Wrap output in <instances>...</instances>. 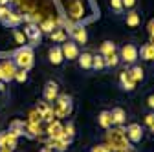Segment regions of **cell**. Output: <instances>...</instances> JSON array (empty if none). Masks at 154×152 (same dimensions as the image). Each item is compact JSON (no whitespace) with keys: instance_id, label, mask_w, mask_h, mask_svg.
<instances>
[{"instance_id":"cell-1","label":"cell","mask_w":154,"mask_h":152,"mask_svg":"<svg viewBox=\"0 0 154 152\" xmlns=\"http://www.w3.org/2000/svg\"><path fill=\"white\" fill-rule=\"evenodd\" d=\"M106 145L114 150V152H119V150H130L132 143L128 141L127 134H125V128L121 126H112L106 132Z\"/></svg>"},{"instance_id":"cell-2","label":"cell","mask_w":154,"mask_h":152,"mask_svg":"<svg viewBox=\"0 0 154 152\" xmlns=\"http://www.w3.org/2000/svg\"><path fill=\"white\" fill-rule=\"evenodd\" d=\"M11 61L15 62V66L18 70H26L29 71L35 64V51L31 46H20L13 55H11Z\"/></svg>"},{"instance_id":"cell-3","label":"cell","mask_w":154,"mask_h":152,"mask_svg":"<svg viewBox=\"0 0 154 152\" xmlns=\"http://www.w3.org/2000/svg\"><path fill=\"white\" fill-rule=\"evenodd\" d=\"M51 110H53V117L55 119H64V117H70L72 112H73V99L68 93H59L51 105Z\"/></svg>"},{"instance_id":"cell-4","label":"cell","mask_w":154,"mask_h":152,"mask_svg":"<svg viewBox=\"0 0 154 152\" xmlns=\"http://www.w3.org/2000/svg\"><path fill=\"white\" fill-rule=\"evenodd\" d=\"M119 59H121V62H125L127 66L136 64V62H138V46L134 44V42L123 44L121 50H119Z\"/></svg>"},{"instance_id":"cell-5","label":"cell","mask_w":154,"mask_h":152,"mask_svg":"<svg viewBox=\"0 0 154 152\" xmlns=\"http://www.w3.org/2000/svg\"><path fill=\"white\" fill-rule=\"evenodd\" d=\"M17 66L11 59H4L0 61V83H11L15 79V73H17Z\"/></svg>"},{"instance_id":"cell-6","label":"cell","mask_w":154,"mask_h":152,"mask_svg":"<svg viewBox=\"0 0 154 152\" xmlns=\"http://www.w3.org/2000/svg\"><path fill=\"white\" fill-rule=\"evenodd\" d=\"M125 134H127V138H128V141H130L132 145H138V143H141V139H143L145 128H143L140 123H130V125H127V128H125Z\"/></svg>"},{"instance_id":"cell-7","label":"cell","mask_w":154,"mask_h":152,"mask_svg":"<svg viewBox=\"0 0 154 152\" xmlns=\"http://www.w3.org/2000/svg\"><path fill=\"white\" fill-rule=\"evenodd\" d=\"M72 141H73V138H70V136H61V138H55V139H51L50 138V141H48V147L51 148V150H55V152H66L68 150V147L72 145Z\"/></svg>"},{"instance_id":"cell-8","label":"cell","mask_w":154,"mask_h":152,"mask_svg":"<svg viewBox=\"0 0 154 152\" xmlns=\"http://www.w3.org/2000/svg\"><path fill=\"white\" fill-rule=\"evenodd\" d=\"M61 50H63V55H64V61H77L79 57V46H77L73 41H64L61 44Z\"/></svg>"},{"instance_id":"cell-9","label":"cell","mask_w":154,"mask_h":152,"mask_svg":"<svg viewBox=\"0 0 154 152\" xmlns=\"http://www.w3.org/2000/svg\"><path fill=\"white\" fill-rule=\"evenodd\" d=\"M42 97H44V101H46V103H50V105H51L57 97H59V84H57L55 81H48V83L44 84Z\"/></svg>"},{"instance_id":"cell-10","label":"cell","mask_w":154,"mask_h":152,"mask_svg":"<svg viewBox=\"0 0 154 152\" xmlns=\"http://www.w3.org/2000/svg\"><path fill=\"white\" fill-rule=\"evenodd\" d=\"M119 86H121V90H125V92H134V90H136L138 83L132 79V75L128 73V70H123V71L119 73Z\"/></svg>"},{"instance_id":"cell-11","label":"cell","mask_w":154,"mask_h":152,"mask_svg":"<svg viewBox=\"0 0 154 152\" xmlns=\"http://www.w3.org/2000/svg\"><path fill=\"white\" fill-rule=\"evenodd\" d=\"M18 145V136H15L13 132L6 130V132H0V148L2 147H8L11 150H15Z\"/></svg>"},{"instance_id":"cell-12","label":"cell","mask_w":154,"mask_h":152,"mask_svg":"<svg viewBox=\"0 0 154 152\" xmlns=\"http://www.w3.org/2000/svg\"><path fill=\"white\" fill-rule=\"evenodd\" d=\"M70 35H72V41L75 44H86L88 42V33H86L85 26H72Z\"/></svg>"},{"instance_id":"cell-13","label":"cell","mask_w":154,"mask_h":152,"mask_svg":"<svg viewBox=\"0 0 154 152\" xmlns=\"http://www.w3.org/2000/svg\"><path fill=\"white\" fill-rule=\"evenodd\" d=\"M48 59L53 66H61L64 62V55H63V50H61V44H55L48 50Z\"/></svg>"},{"instance_id":"cell-14","label":"cell","mask_w":154,"mask_h":152,"mask_svg":"<svg viewBox=\"0 0 154 152\" xmlns=\"http://www.w3.org/2000/svg\"><path fill=\"white\" fill-rule=\"evenodd\" d=\"M46 132H48V136H50L51 139L61 138V136H64V125L61 123V119H53V121H50V123H48Z\"/></svg>"},{"instance_id":"cell-15","label":"cell","mask_w":154,"mask_h":152,"mask_svg":"<svg viewBox=\"0 0 154 152\" xmlns=\"http://www.w3.org/2000/svg\"><path fill=\"white\" fill-rule=\"evenodd\" d=\"M24 35H26V39H29L33 44L41 42V39H42V31H41V28H38L37 24H33V22L26 26V29H24Z\"/></svg>"},{"instance_id":"cell-16","label":"cell","mask_w":154,"mask_h":152,"mask_svg":"<svg viewBox=\"0 0 154 152\" xmlns=\"http://www.w3.org/2000/svg\"><path fill=\"white\" fill-rule=\"evenodd\" d=\"M138 59L145 61V62H152L154 61V44L147 42L141 48H138Z\"/></svg>"},{"instance_id":"cell-17","label":"cell","mask_w":154,"mask_h":152,"mask_svg":"<svg viewBox=\"0 0 154 152\" xmlns=\"http://www.w3.org/2000/svg\"><path fill=\"white\" fill-rule=\"evenodd\" d=\"M110 116H112V125L116 126H123L127 123V112L121 106H114L110 110Z\"/></svg>"},{"instance_id":"cell-18","label":"cell","mask_w":154,"mask_h":152,"mask_svg":"<svg viewBox=\"0 0 154 152\" xmlns=\"http://www.w3.org/2000/svg\"><path fill=\"white\" fill-rule=\"evenodd\" d=\"M125 24L128 28H138L141 24V13L138 9H128L125 15Z\"/></svg>"},{"instance_id":"cell-19","label":"cell","mask_w":154,"mask_h":152,"mask_svg":"<svg viewBox=\"0 0 154 152\" xmlns=\"http://www.w3.org/2000/svg\"><path fill=\"white\" fill-rule=\"evenodd\" d=\"M38 114H41V117L44 119V121H53V110H51V105L50 103H46V101H41L37 105V108H35Z\"/></svg>"},{"instance_id":"cell-20","label":"cell","mask_w":154,"mask_h":152,"mask_svg":"<svg viewBox=\"0 0 154 152\" xmlns=\"http://www.w3.org/2000/svg\"><path fill=\"white\" fill-rule=\"evenodd\" d=\"M83 2L81 0H72V2L68 4V15L73 18V20H77V18L83 17Z\"/></svg>"},{"instance_id":"cell-21","label":"cell","mask_w":154,"mask_h":152,"mask_svg":"<svg viewBox=\"0 0 154 152\" xmlns=\"http://www.w3.org/2000/svg\"><path fill=\"white\" fill-rule=\"evenodd\" d=\"M97 125L103 128V130H108L112 128V116H110V110H101L99 116H97Z\"/></svg>"},{"instance_id":"cell-22","label":"cell","mask_w":154,"mask_h":152,"mask_svg":"<svg viewBox=\"0 0 154 152\" xmlns=\"http://www.w3.org/2000/svg\"><path fill=\"white\" fill-rule=\"evenodd\" d=\"M92 59H94V55H92L90 51H83V53H79V57H77L79 68H81V70H92Z\"/></svg>"},{"instance_id":"cell-23","label":"cell","mask_w":154,"mask_h":152,"mask_svg":"<svg viewBox=\"0 0 154 152\" xmlns=\"http://www.w3.org/2000/svg\"><path fill=\"white\" fill-rule=\"evenodd\" d=\"M128 73L132 75V79L136 81V83H143L145 81V70L141 66H138V64H132L128 68Z\"/></svg>"},{"instance_id":"cell-24","label":"cell","mask_w":154,"mask_h":152,"mask_svg":"<svg viewBox=\"0 0 154 152\" xmlns=\"http://www.w3.org/2000/svg\"><path fill=\"white\" fill-rule=\"evenodd\" d=\"M24 22V17L20 15V13H9V17L6 18V22H4V26H9V28H17V26H20Z\"/></svg>"},{"instance_id":"cell-25","label":"cell","mask_w":154,"mask_h":152,"mask_svg":"<svg viewBox=\"0 0 154 152\" xmlns=\"http://www.w3.org/2000/svg\"><path fill=\"white\" fill-rule=\"evenodd\" d=\"M50 39H51V42H55V44H63L64 41H68V35H66V31L64 29H53L51 33H50Z\"/></svg>"},{"instance_id":"cell-26","label":"cell","mask_w":154,"mask_h":152,"mask_svg":"<svg viewBox=\"0 0 154 152\" xmlns=\"http://www.w3.org/2000/svg\"><path fill=\"white\" fill-rule=\"evenodd\" d=\"M118 51V48H116V44L112 42V41H105L101 46H99V53L103 55V57H106V55H110V53H116Z\"/></svg>"},{"instance_id":"cell-27","label":"cell","mask_w":154,"mask_h":152,"mask_svg":"<svg viewBox=\"0 0 154 152\" xmlns=\"http://www.w3.org/2000/svg\"><path fill=\"white\" fill-rule=\"evenodd\" d=\"M119 62H121V59H119V53L118 51L105 57V68H116Z\"/></svg>"},{"instance_id":"cell-28","label":"cell","mask_w":154,"mask_h":152,"mask_svg":"<svg viewBox=\"0 0 154 152\" xmlns=\"http://www.w3.org/2000/svg\"><path fill=\"white\" fill-rule=\"evenodd\" d=\"M108 8H110V11L116 13V15H123V11H125L123 0H108Z\"/></svg>"},{"instance_id":"cell-29","label":"cell","mask_w":154,"mask_h":152,"mask_svg":"<svg viewBox=\"0 0 154 152\" xmlns=\"http://www.w3.org/2000/svg\"><path fill=\"white\" fill-rule=\"evenodd\" d=\"M92 70H105V57L101 53H95L92 59Z\"/></svg>"},{"instance_id":"cell-30","label":"cell","mask_w":154,"mask_h":152,"mask_svg":"<svg viewBox=\"0 0 154 152\" xmlns=\"http://www.w3.org/2000/svg\"><path fill=\"white\" fill-rule=\"evenodd\" d=\"M38 28H41L42 33H48L50 35L55 29V20H53V18H46V20H42L41 24H38Z\"/></svg>"},{"instance_id":"cell-31","label":"cell","mask_w":154,"mask_h":152,"mask_svg":"<svg viewBox=\"0 0 154 152\" xmlns=\"http://www.w3.org/2000/svg\"><path fill=\"white\" fill-rule=\"evenodd\" d=\"M88 152H114V150H112L106 143H101V145H94Z\"/></svg>"},{"instance_id":"cell-32","label":"cell","mask_w":154,"mask_h":152,"mask_svg":"<svg viewBox=\"0 0 154 152\" xmlns=\"http://www.w3.org/2000/svg\"><path fill=\"white\" fill-rule=\"evenodd\" d=\"M13 81H17V83H26V81H28V71H26V70H17Z\"/></svg>"},{"instance_id":"cell-33","label":"cell","mask_w":154,"mask_h":152,"mask_svg":"<svg viewBox=\"0 0 154 152\" xmlns=\"http://www.w3.org/2000/svg\"><path fill=\"white\" fill-rule=\"evenodd\" d=\"M13 37H15V41H17L18 44L24 46V41H26V35H24V33H20L18 29H13Z\"/></svg>"},{"instance_id":"cell-34","label":"cell","mask_w":154,"mask_h":152,"mask_svg":"<svg viewBox=\"0 0 154 152\" xmlns=\"http://www.w3.org/2000/svg\"><path fill=\"white\" fill-rule=\"evenodd\" d=\"M9 13L11 11L8 9V6H0V22H2V24L6 22V18L9 17Z\"/></svg>"},{"instance_id":"cell-35","label":"cell","mask_w":154,"mask_h":152,"mask_svg":"<svg viewBox=\"0 0 154 152\" xmlns=\"http://www.w3.org/2000/svg\"><path fill=\"white\" fill-rule=\"evenodd\" d=\"M138 6V0H123V8L128 11V9H136Z\"/></svg>"},{"instance_id":"cell-36","label":"cell","mask_w":154,"mask_h":152,"mask_svg":"<svg viewBox=\"0 0 154 152\" xmlns=\"http://www.w3.org/2000/svg\"><path fill=\"white\" fill-rule=\"evenodd\" d=\"M64 134L66 136H70V138H73L75 136V128H73V123L70 121L68 125H64Z\"/></svg>"},{"instance_id":"cell-37","label":"cell","mask_w":154,"mask_h":152,"mask_svg":"<svg viewBox=\"0 0 154 152\" xmlns=\"http://www.w3.org/2000/svg\"><path fill=\"white\" fill-rule=\"evenodd\" d=\"M145 105H147V108H149V110H154V92H150L149 96H147Z\"/></svg>"},{"instance_id":"cell-38","label":"cell","mask_w":154,"mask_h":152,"mask_svg":"<svg viewBox=\"0 0 154 152\" xmlns=\"http://www.w3.org/2000/svg\"><path fill=\"white\" fill-rule=\"evenodd\" d=\"M147 31H149V35H150L152 39H154V18H152V20L149 22V26H147Z\"/></svg>"},{"instance_id":"cell-39","label":"cell","mask_w":154,"mask_h":152,"mask_svg":"<svg viewBox=\"0 0 154 152\" xmlns=\"http://www.w3.org/2000/svg\"><path fill=\"white\" fill-rule=\"evenodd\" d=\"M38 152H55V150H51L50 147H42V148H41V150H38Z\"/></svg>"},{"instance_id":"cell-40","label":"cell","mask_w":154,"mask_h":152,"mask_svg":"<svg viewBox=\"0 0 154 152\" xmlns=\"http://www.w3.org/2000/svg\"><path fill=\"white\" fill-rule=\"evenodd\" d=\"M0 152H13L11 148H8V147H2V148H0Z\"/></svg>"},{"instance_id":"cell-41","label":"cell","mask_w":154,"mask_h":152,"mask_svg":"<svg viewBox=\"0 0 154 152\" xmlns=\"http://www.w3.org/2000/svg\"><path fill=\"white\" fill-rule=\"evenodd\" d=\"M9 4V0H0V6H8Z\"/></svg>"},{"instance_id":"cell-42","label":"cell","mask_w":154,"mask_h":152,"mask_svg":"<svg viewBox=\"0 0 154 152\" xmlns=\"http://www.w3.org/2000/svg\"><path fill=\"white\" fill-rule=\"evenodd\" d=\"M119 152H132V148H130V150H119Z\"/></svg>"},{"instance_id":"cell-43","label":"cell","mask_w":154,"mask_h":152,"mask_svg":"<svg viewBox=\"0 0 154 152\" xmlns=\"http://www.w3.org/2000/svg\"><path fill=\"white\" fill-rule=\"evenodd\" d=\"M152 44H154V39H152Z\"/></svg>"}]
</instances>
